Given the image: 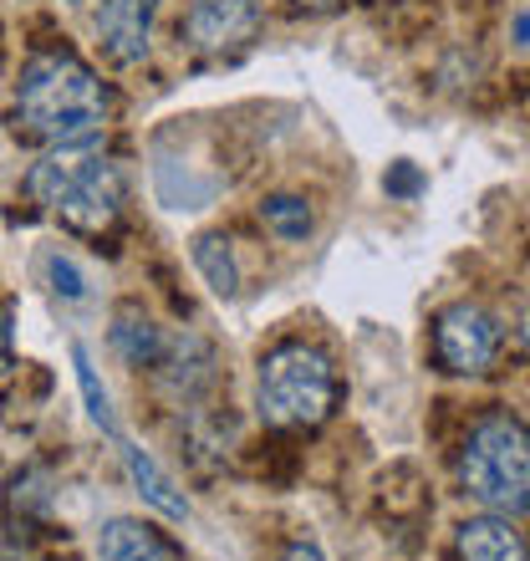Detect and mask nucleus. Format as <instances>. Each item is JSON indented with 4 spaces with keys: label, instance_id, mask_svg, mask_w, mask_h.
I'll use <instances>...</instances> for the list:
<instances>
[{
    "label": "nucleus",
    "instance_id": "obj_12",
    "mask_svg": "<svg viewBox=\"0 0 530 561\" xmlns=\"http://www.w3.org/2000/svg\"><path fill=\"white\" fill-rule=\"evenodd\" d=\"M113 347H118V357L132 363V368H153L169 342H163V332L148 322L138 307H123L118 317H113Z\"/></svg>",
    "mask_w": 530,
    "mask_h": 561
},
{
    "label": "nucleus",
    "instance_id": "obj_8",
    "mask_svg": "<svg viewBox=\"0 0 530 561\" xmlns=\"http://www.w3.org/2000/svg\"><path fill=\"white\" fill-rule=\"evenodd\" d=\"M159 0H97V42L118 67H138L148 57Z\"/></svg>",
    "mask_w": 530,
    "mask_h": 561
},
{
    "label": "nucleus",
    "instance_id": "obj_6",
    "mask_svg": "<svg viewBox=\"0 0 530 561\" xmlns=\"http://www.w3.org/2000/svg\"><path fill=\"white\" fill-rule=\"evenodd\" d=\"M57 215L72 225L77 236H107V230L118 225V215H123V174H118V163L103 153V159L88 169V179L61 199Z\"/></svg>",
    "mask_w": 530,
    "mask_h": 561
},
{
    "label": "nucleus",
    "instance_id": "obj_19",
    "mask_svg": "<svg viewBox=\"0 0 530 561\" xmlns=\"http://www.w3.org/2000/svg\"><path fill=\"white\" fill-rule=\"evenodd\" d=\"M280 561H326V557H322V551H316V547H311V541H296V547L286 551V557H280Z\"/></svg>",
    "mask_w": 530,
    "mask_h": 561
},
{
    "label": "nucleus",
    "instance_id": "obj_13",
    "mask_svg": "<svg viewBox=\"0 0 530 561\" xmlns=\"http://www.w3.org/2000/svg\"><path fill=\"white\" fill-rule=\"evenodd\" d=\"M194 266H199V276L209 280V291L215 296H235L240 291V266H235V251H230V240L224 236H199L194 240Z\"/></svg>",
    "mask_w": 530,
    "mask_h": 561
},
{
    "label": "nucleus",
    "instance_id": "obj_9",
    "mask_svg": "<svg viewBox=\"0 0 530 561\" xmlns=\"http://www.w3.org/2000/svg\"><path fill=\"white\" fill-rule=\"evenodd\" d=\"M459 561H530L526 536L510 526V516H474L454 536Z\"/></svg>",
    "mask_w": 530,
    "mask_h": 561
},
{
    "label": "nucleus",
    "instance_id": "obj_14",
    "mask_svg": "<svg viewBox=\"0 0 530 561\" xmlns=\"http://www.w3.org/2000/svg\"><path fill=\"white\" fill-rule=\"evenodd\" d=\"M72 368H77V388H82V399H88L92 424L103 428V434H113V439H123V434H118V414H113V399H107V388L97 383V368H92L88 347H72Z\"/></svg>",
    "mask_w": 530,
    "mask_h": 561
},
{
    "label": "nucleus",
    "instance_id": "obj_2",
    "mask_svg": "<svg viewBox=\"0 0 530 561\" xmlns=\"http://www.w3.org/2000/svg\"><path fill=\"white\" fill-rule=\"evenodd\" d=\"M459 485L495 516L530 511V428L510 414H485L459 449Z\"/></svg>",
    "mask_w": 530,
    "mask_h": 561
},
{
    "label": "nucleus",
    "instance_id": "obj_22",
    "mask_svg": "<svg viewBox=\"0 0 530 561\" xmlns=\"http://www.w3.org/2000/svg\"><path fill=\"white\" fill-rule=\"evenodd\" d=\"M516 31H520V42H530V15H520V21H516Z\"/></svg>",
    "mask_w": 530,
    "mask_h": 561
},
{
    "label": "nucleus",
    "instance_id": "obj_7",
    "mask_svg": "<svg viewBox=\"0 0 530 561\" xmlns=\"http://www.w3.org/2000/svg\"><path fill=\"white\" fill-rule=\"evenodd\" d=\"M103 159V138H82V144H57L46 148L42 159L31 163L26 174V194L46 209H61V199L88 179V169Z\"/></svg>",
    "mask_w": 530,
    "mask_h": 561
},
{
    "label": "nucleus",
    "instance_id": "obj_4",
    "mask_svg": "<svg viewBox=\"0 0 530 561\" xmlns=\"http://www.w3.org/2000/svg\"><path fill=\"white\" fill-rule=\"evenodd\" d=\"M500 357V322L474 301H454L434 317V363L459 378H480Z\"/></svg>",
    "mask_w": 530,
    "mask_h": 561
},
{
    "label": "nucleus",
    "instance_id": "obj_16",
    "mask_svg": "<svg viewBox=\"0 0 530 561\" xmlns=\"http://www.w3.org/2000/svg\"><path fill=\"white\" fill-rule=\"evenodd\" d=\"M46 276H51V286H57L61 296H88V286H82V276H77L72 261H61V255H46Z\"/></svg>",
    "mask_w": 530,
    "mask_h": 561
},
{
    "label": "nucleus",
    "instance_id": "obj_1",
    "mask_svg": "<svg viewBox=\"0 0 530 561\" xmlns=\"http://www.w3.org/2000/svg\"><path fill=\"white\" fill-rule=\"evenodd\" d=\"M107 123V88L97 82L88 61L72 51H46L31 57L15 82V128L36 144H82L97 138Z\"/></svg>",
    "mask_w": 530,
    "mask_h": 561
},
{
    "label": "nucleus",
    "instance_id": "obj_21",
    "mask_svg": "<svg viewBox=\"0 0 530 561\" xmlns=\"http://www.w3.org/2000/svg\"><path fill=\"white\" fill-rule=\"evenodd\" d=\"M520 347H526V353H530V307L520 311Z\"/></svg>",
    "mask_w": 530,
    "mask_h": 561
},
{
    "label": "nucleus",
    "instance_id": "obj_5",
    "mask_svg": "<svg viewBox=\"0 0 530 561\" xmlns=\"http://www.w3.org/2000/svg\"><path fill=\"white\" fill-rule=\"evenodd\" d=\"M261 31V11L255 0H199L184 21V36H189L194 51L205 57H224V51H240L245 42H255Z\"/></svg>",
    "mask_w": 530,
    "mask_h": 561
},
{
    "label": "nucleus",
    "instance_id": "obj_10",
    "mask_svg": "<svg viewBox=\"0 0 530 561\" xmlns=\"http://www.w3.org/2000/svg\"><path fill=\"white\" fill-rule=\"evenodd\" d=\"M97 561H178V551L148 520L118 516V520H107L103 536H97Z\"/></svg>",
    "mask_w": 530,
    "mask_h": 561
},
{
    "label": "nucleus",
    "instance_id": "obj_20",
    "mask_svg": "<svg viewBox=\"0 0 530 561\" xmlns=\"http://www.w3.org/2000/svg\"><path fill=\"white\" fill-rule=\"evenodd\" d=\"M296 11H332V5H342V0H291Z\"/></svg>",
    "mask_w": 530,
    "mask_h": 561
},
{
    "label": "nucleus",
    "instance_id": "obj_18",
    "mask_svg": "<svg viewBox=\"0 0 530 561\" xmlns=\"http://www.w3.org/2000/svg\"><path fill=\"white\" fill-rule=\"evenodd\" d=\"M11 373V317L0 311V378Z\"/></svg>",
    "mask_w": 530,
    "mask_h": 561
},
{
    "label": "nucleus",
    "instance_id": "obj_15",
    "mask_svg": "<svg viewBox=\"0 0 530 561\" xmlns=\"http://www.w3.org/2000/svg\"><path fill=\"white\" fill-rule=\"evenodd\" d=\"M261 220L276 230L280 240H307L311 236V209L291 194H276V199H265L261 205Z\"/></svg>",
    "mask_w": 530,
    "mask_h": 561
},
{
    "label": "nucleus",
    "instance_id": "obj_3",
    "mask_svg": "<svg viewBox=\"0 0 530 561\" xmlns=\"http://www.w3.org/2000/svg\"><path fill=\"white\" fill-rule=\"evenodd\" d=\"M255 403L261 419L276 428H316L337 409V373L316 347L286 342L261 363L255 378Z\"/></svg>",
    "mask_w": 530,
    "mask_h": 561
},
{
    "label": "nucleus",
    "instance_id": "obj_11",
    "mask_svg": "<svg viewBox=\"0 0 530 561\" xmlns=\"http://www.w3.org/2000/svg\"><path fill=\"white\" fill-rule=\"evenodd\" d=\"M118 449H123V465H128V480L138 485V495H143L163 520H189V501H184V490L159 470V459L148 455V449H138V444H128V439H118Z\"/></svg>",
    "mask_w": 530,
    "mask_h": 561
},
{
    "label": "nucleus",
    "instance_id": "obj_17",
    "mask_svg": "<svg viewBox=\"0 0 530 561\" xmlns=\"http://www.w3.org/2000/svg\"><path fill=\"white\" fill-rule=\"evenodd\" d=\"M418 190V169L413 163H393V174H388V194H413Z\"/></svg>",
    "mask_w": 530,
    "mask_h": 561
}]
</instances>
